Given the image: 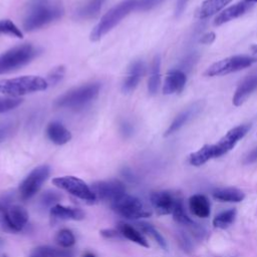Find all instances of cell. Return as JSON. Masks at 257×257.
Instances as JSON below:
<instances>
[{
  "mask_svg": "<svg viewBox=\"0 0 257 257\" xmlns=\"http://www.w3.org/2000/svg\"><path fill=\"white\" fill-rule=\"evenodd\" d=\"M63 14L61 0H29L24 10L22 26L26 31H34L61 18Z\"/></svg>",
  "mask_w": 257,
  "mask_h": 257,
  "instance_id": "obj_1",
  "label": "cell"
},
{
  "mask_svg": "<svg viewBox=\"0 0 257 257\" xmlns=\"http://www.w3.org/2000/svg\"><path fill=\"white\" fill-rule=\"evenodd\" d=\"M133 11H137V0H123L110 8L90 32V40H100Z\"/></svg>",
  "mask_w": 257,
  "mask_h": 257,
  "instance_id": "obj_2",
  "label": "cell"
},
{
  "mask_svg": "<svg viewBox=\"0 0 257 257\" xmlns=\"http://www.w3.org/2000/svg\"><path fill=\"white\" fill-rule=\"evenodd\" d=\"M47 87L48 83L46 79L37 75H24L0 80V92L13 97L42 91Z\"/></svg>",
  "mask_w": 257,
  "mask_h": 257,
  "instance_id": "obj_3",
  "label": "cell"
},
{
  "mask_svg": "<svg viewBox=\"0 0 257 257\" xmlns=\"http://www.w3.org/2000/svg\"><path fill=\"white\" fill-rule=\"evenodd\" d=\"M40 50L32 44H21L0 55V74L16 70L31 62Z\"/></svg>",
  "mask_w": 257,
  "mask_h": 257,
  "instance_id": "obj_4",
  "label": "cell"
},
{
  "mask_svg": "<svg viewBox=\"0 0 257 257\" xmlns=\"http://www.w3.org/2000/svg\"><path fill=\"white\" fill-rule=\"evenodd\" d=\"M99 83H86L72 88L55 100L57 107L79 108L92 101L99 93Z\"/></svg>",
  "mask_w": 257,
  "mask_h": 257,
  "instance_id": "obj_5",
  "label": "cell"
},
{
  "mask_svg": "<svg viewBox=\"0 0 257 257\" xmlns=\"http://www.w3.org/2000/svg\"><path fill=\"white\" fill-rule=\"evenodd\" d=\"M28 222V212L18 204L7 201L0 202V230L16 233L20 232Z\"/></svg>",
  "mask_w": 257,
  "mask_h": 257,
  "instance_id": "obj_6",
  "label": "cell"
},
{
  "mask_svg": "<svg viewBox=\"0 0 257 257\" xmlns=\"http://www.w3.org/2000/svg\"><path fill=\"white\" fill-rule=\"evenodd\" d=\"M110 206L117 215L128 220L148 218L152 215V211L148 209L139 198L132 195H122L112 202Z\"/></svg>",
  "mask_w": 257,
  "mask_h": 257,
  "instance_id": "obj_7",
  "label": "cell"
},
{
  "mask_svg": "<svg viewBox=\"0 0 257 257\" xmlns=\"http://www.w3.org/2000/svg\"><path fill=\"white\" fill-rule=\"evenodd\" d=\"M255 62H257V58L253 56H248V55L230 56L210 65L206 69L205 75L218 76V75L228 74V73L239 71L241 69L249 67Z\"/></svg>",
  "mask_w": 257,
  "mask_h": 257,
  "instance_id": "obj_8",
  "label": "cell"
},
{
  "mask_svg": "<svg viewBox=\"0 0 257 257\" xmlns=\"http://www.w3.org/2000/svg\"><path fill=\"white\" fill-rule=\"evenodd\" d=\"M49 174L50 168L47 165H41L33 169L19 185L18 192L20 198L22 200H29L36 195L49 177Z\"/></svg>",
  "mask_w": 257,
  "mask_h": 257,
  "instance_id": "obj_9",
  "label": "cell"
},
{
  "mask_svg": "<svg viewBox=\"0 0 257 257\" xmlns=\"http://www.w3.org/2000/svg\"><path fill=\"white\" fill-rule=\"evenodd\" d=\"M52 183L57 188L66 191L70 195L87 201V202H94L96 201L95 196L93 195L91 188L81 179L73 176H63L57 177L52 180Z\"/></svg>",
  "mask_w": 257,
  "mask_h": 257,
  "instance_id": "obj_10",
  "label": "cell"
},
{
  "mask_svg": "<svg viewBox=\"0 0 257 257\" xmlns=\"http://www.w3.org/2000/svg\"><path fill=\"white\" fill-rule=\"evenodd\" d=\"M90 188L96 200L106 201L110 204L125 194L124 184L116 179L95 182Z\"/></svg>",
  "mask_w": 257,
  "mask_h": 257,
  "instance_id": "obj_11",
  "label": "cell"
},
{
  "mask_svg": "<svg viewBox=\"0 0 257 257\" xmlns=\"http://www.w3.org/2000/svg\"><path fill=\"white\" fill-rule=\"evenodd\" d=\"M249 130L250 124L244 123L228 131V133L222 137L217 144H214L216 158H219L231 151L236 146V144L246 136Z\"/></svg>",
  "mask_w": 257,
  "mask_h": 257,
  "instance_id": "obj_12",
  "label": "cell"
},
{
  "mask_svg": "<svg viewBox=\"0 0 257 257\" xmlns=\"http://www.w3.org/2000/svg\"><path fill=\"white\" fill-rule=\"evenodd\" d=\"M205 102L203 100H198L193 103H191L189 106H187L185 109H183L171 122L167 131L165 132L164 136L169 137L173 135L174 133L178 132L181 127H183L186 123H188L190 120H192L195 116H197L204 108Z\"/></svg>",
  "mask_w": 257,
  "mask_h": 257,
  "instance_id": "obj_13",
  "label": "cell"
},
{
  "mask_svg": "<svg viewBox=\"0 0 257 257\" xmlns=\"http://www.w3.org/2000/svg\"><path fill=\"white\" fill-rule=\"evenodd\" d=\"M178 198L169 191H158L152 193L150 200L158 215H169L173 213Z\"/></svg>",
  "mask_w": 257,
  "mask_h": 257,
  "instance_id": "obj_14",
  "label": "cell"
},
{
  "mask_svg": "<svg viewBox=\"0 0 257 257\" xmlns=\"http://www.w3.org/2000/svg\"><path fill=\"white\" fill-rule=\"evenodd\" d=\"M145 73V63L142 60L134 61L127 70L125 79L122 82L121 90L124 93L133 92L139 85L140 80L142 79Z\"/></svg>",
  "mask_w": 257,
  "mask_h": 257,
  "instance_id": "obj_15",
  "label": "cell"
},
{
  "mask_svg": "<svg viewBox=\"0 0 257 257\" xmlns=\"http://www.w3.org/2000/svg\"><path fill=\"white\" fill-rule=\"evenodd\" d=\"M187 82L186 73L181 69H173L168 72L164 86L163 92L164 94H173L181 92Z\"/></svg>",
  "mask_w": 257,
  "mask_h": 257,
  "instance_id": "obj_16",
  "label": "cell"
},
{
  "mask_svg": "<svg viewBox=\"0 0 257 257\" xmlns=\"http://www.w3.org/2000/svg\"><path fill=\"white\" fill-rule=\"evenodd\" d=\"M252 3L247 2V1H242V2H238L228 8H226L225 10H223L222 12H220L217 17L214 20V24L216 26L222 25L226 22H229L233 19H236L238 17H240L241 15H243L244 13H246L251 7H252Z\"/></svg>",
  "mask_w": 257,
  "mask_h": 257,
  "instance_id": "obj_17",
  "label": "cell"
},
{
  "mask_svg": "<svg viewBox=\"0 0 257 257\" xmlns=\"http://www.w3.org/2000/svg\"><path fill=\"white\" fill-rule=\"evenodd\" d=\"M46 136L50 142L61 146L71 140L70 132L59 121H51L46 127Z\"/></svg>",
  "mask_w": 257,
  "mask_h": 257,
  "instance_id": "obj_18",
  "label": "cell"
},
{
  "mask_svg": "<svg viewBox=\"0 0 257 257\" xmlns=\"http://www.w3.org/2000/svg\"><path fill=\"white\" fill-rule=\"evenodd\" d=\"M257 88V76L250 75L242 80V82L238 85L234 96H233V104L235 106L241 105L248 96Z\"/></svg>",
  "mask_w": 257,
  "mask_h": 257,
  "instance_id": "obj_19",
  "label": "cell"
},
{
  "mask_svg": "<svg viewBox=\"0 0 257 257\" xmlns=\"http://www.w3.org/2000/svg\"><path fill=\"white\" fill-rule=\"evenodd\" d=\"M189 209L191 213L199 218H207L211 213L209 199L202 194H195L189 199Z\"/></svg>",
  "mask_w": 257,
  "mask_h": 257,
  "instance_id": "obj_20",
  "label": "cell"
},
{
  "mask_svg": "<svg viewBox=\"0 0 257 257\" xmlns=\"http://www.w3.org/2000/svg\"><path fill=\"white\" fill-rule=\"evenodd\" d=\"M50 216L59 220L79 221L84 219V212L79 208H71L56 204L50 208Z\"/></svg>",
  "mask_w": 257,
  "mask_h": 257,
  "instance_id": "obj_21",
  "label": "cell"
},
{
  "mask_svg": "<svg viewBox=\"0 0 257 257\" xmlns=\"http://www.w3.org/2000/svg\"><path fill=\"white\" fill-rule=\"evenodd\" d=\"M105 1L106 0H85L75 11L76 18L81 20L94 18L101 10Z\"/></svg>",
  "mask_w": 257,
  "mask_h": 257,
  "instance_id": "obj_22",
  "label": "cell"
},
{
  "mask_svg": "<svg viewBox=\"0 0 257 257\" xmlns=\"http://www.w3.org/2000/svg\"><path fill=\"white\" fill-rule=\"evenodd\" d=\"M213 198L220 202L239 203L244 200L245 194L237 188H218L213 191Z\"/></svg>",
  "mask_w": 257,
  "mask_h": 257,
  "instance_id": "obj_23",
  "label": "cell"
},
{
  "mask_svg": "<svg viewBox=\"0 0 257 257\" xmlns=\"http://www.w3.org/2000/svg\"><path fill=\"white\" fill-rule=\"evenodd\" d=\"M117 230L120 233V235L122 237L126 238L127 240L135 242L143 247L149 248L150 245H149L147 239L144 237V235L141 233V231L138 230L136 227H133L127 223L120 222L117 224Z\"/></svg>",
  "mask_w": 257,
  "mask_h": 257,
  "instance_id": "obj_24",
  "label": "cell"
},
{
  "mask_svg": "<svg viewBox=\"0 0 257 257\" xmlns=\"http://www.w3.org/2000/svg\"><path fill=\"white\" fill-rule=\"evenodd\" d=\"M232 0H205L197 11V17L200 19L208 18L222 10Z\"/></svg>",
  "mask_w": 257,
  "mask_h": 257,
  "instance_id": "obj_25",
  "label": "cell"
},
{
  "mask_svg": "<svg viewBox=\"0 0 257 257\" xmlns=\"http://www.w3.org/2000/svg\"><path fill=\"white\" fill-rule=\"evenodd\" d=\"M214 158H216L214 145H205L189 156V163L192 166L200 167Z\"/></svg>",
  "mask_w": 257,
  "mask_h": 257,
  "instance_id": "obj_26",
  "label": "cell"
},
{
  "mask_svg": "<svg viewBox=\"0 0 257 257\" xmlns=\"http://www.w3.org/2000/svg\"><path fill=\"white\" fill-rule=\"evenodd\" d=\"M161 57L159 55L155 56L152 68H151V74L148 81V90L150 94H156L160 88L161 85Z\"/></svg>",
  "mask_w": 257,
  "mask_h": 257,
  "instance_id": "obj_27",
  "label": "cell"
},
{
  "mask_svg": "<svg viewBox=\"0 0 257 257\" xmlns=\"http://www.w3.org/2000/svg\"><path fill=\"white\" fill-rule=\"evenodd\" d=\"M70 250L58 249L50 246H39L35 248L29 257H72Z\"/></svg>",
  "mask_w": 257,
  "mask_h": 257,
  "instance_id": "obj_28",
  "label": "cell"
},
{
  "mask_svg": "<svg viewBox=\"0 0 257 257\" xmlns=\"http://www.w3.org/2000/svg\"><path fill=\"white\" fill-rule=\"evenodd\" d=\"M236 215H237V211L234 208L223 211L214 217L212 221L213 226L218 229H226L234 223L236 219Z\"/></svg>",
  "mask_w": 257,
  "mask_h": 257,
  "instance_id": "obj_29",
  "label": "cell"
},
{
  "mask_svg": "<svg viewBox=\"0 0 257 257\" xmlns=\"http://www.w3.org/2000/svg\"><path fill=\"white\" fill-rule=\"evenodd\" d=\"M172 215H173L174 220L179 224L189 226V227H197L195 222L190 217H188V215L186 214L183 200L181 198H178Z\"/></svg>",
  "mask_w": 257,
  "mask_h": 257,
  "instance_id": "obj_30",
  "label": "cell"
},
{
  "mask_svg": "<svg viewBox=\"0 0 257 257\" xmlns=\"http://www.w3.org/2000/svg\"><path fill=\"white\" fill-rule=\"evenodd\" d=\"M136 225L140 231L151 236L161 246V248H163L164 250H167V242H166L165 238L153 225H151L150 223H147V222H138Z\"/></svg>",
  "mask_w": 257,
  "mask_h": 257,
  "instance_id": "obj_31",
  "label": "cell"
},
{
  "mask_svg": "<svg viewBox=\"0 0 257 257\" xmlns=\"http://www.w3.org/2000/svg\"><path fill=\"white\" fill-rule=\"evenodd\" d=\"M0 35H9L16 38H22L23 33L18 26L10 19L0 20Z\"/></svg>",
  "mask_w": 257,
  "mask_h": 257,
  "instance_id": "obj_32",
  "label": "cell"
},
{
  "mask_svg": "<svg viewBox=\"0 0 257 257\" xmlns=\"http://www.w3.org/2000/svg\"><path fill=\"white\" fill-rule=\"evenodd\" d=\"M55 241L61 248H70L75 243V237L69 229H61L56 234Z\"/></svg>",
  "mask_w": 257,
  "mask_h": 257,
  "instance_id": "obj_33",
  "label": "cell"
},
{
  "mask_svg": "<svg viewBox=\"0 0 257 257\" xmlns=\"http://www.w3.org/2000/svg\"><path fill=\"white\" fill-rule=\"evenodd\" d=\"M61 199V195L55 191H46L44 192L41 197H40V205L43 208H51L54 205H56L55 203H57L58 201H60Z\"/></svg>",
  "mask_w": 257,
  "mask_h": 257,
  "instance_id": "obj_34",
  "label": "cell"
},
{
  "mask_svg": "<svg viewBox=\"0 0 257 257\" xmlns=\"http://www.w3.org/2000/svg\"><path fill=\"white\" fill-rule=\"evenodd\" d=\"M22 98L20 97H0V112H6L11 109L16 108L19 104H21Z\"/></svg>",
  "mask_w": 257,
  "mask_h": 257,
  "instance_id": "obj_35",
  "label": "cell"
},
{
  "mask_svg": "<svg viewBox=\"0 0 257 257\" xmlns=\"http://www.w3.org/2000/svg\"><path fill=\"white\" fill-rule=\"evenodd\" d=\"M65 74V68L63 65L56 66L51 69V71L48 73L46 81L48 85H55L57 84L64 76Z\"/></svg>",
  "mask_w": 257,
  "mask_h": 257,
  "instance_id": "obj_36",
  "label": "cell"
},
{
  "mask_svg": "<svg viewBox=\"0 0 257 257\" xmlns=\"http://www.w3.org/2000/svg\"><path fill=\"white\" fill-rule=\"evenodd\" d=\"M164 0H137V11H149L157 7Z\"/></svg>",
  "mask_w": 257,
  "mask_h": 257,
  "instance_id": "obj_37",
  "label": "cell"
},
{
  "mask_svg": "<svg viewBox=\"0 0 257 257\" xmlns=\"http://www.w3.org/2000/svg\"><path fill=\"white\" fill-rule=\"evenodd\" d=\"M12 132H13L12 123H9V122L0 123V144L6 141L11 136Z\"/></svg>",
  "mask_w": 257,
  "mask_h": 257,
  "instance_id": "obj_38",
  "label": "cell"
},
{
  "mask_svg": "<svg viewBox=\"0 0 257 257\" xmlns=\"http://www.w3.org/2000/svg\"><path fill=\"white\" fill-rule=\"evenodd\" d=\"M133 132H134V127L131 122L124 120L120 123V133L122 134L123 137H125V138L131 137L133 135Z\"/></svg>",
  "mask_w": 257,
  "mask_h": 257,
  "instance_id": "obj_39",
  "label": "cell"
},
{
  "mask_svg": "<svg viewBox=\"0 0 257 257\" xmlns=\"http://www.w3.org/2000/svg\"><path fill=\"white\" fill-rule=\"evenodd\" d=\"M100 235L104 238H116V237H122L117 229H103L100 232Z\"/></svg>",
  "mask_w": 257,
  "mask_h": 257,
  "instance_id": "obj_40",
  "label": "cell"
},
{
  "mask_svg": "<svg viewBox=\"0 0 257 257\" xmlns=\"http://www.w3.org/2000/svg\"><path fill=\"white\" fill-rule=\"evenodd\" d=\"M257 162V148L252 150L244 159L245 164H252Z\"/></svg>",
  "mask_w": 257,
  "mask_h": 257,
  "instance_id": "obj_41",
  "label": "cell"
},
{
  "mask_svg": "<svg viewBox=\"0 0 257 257\" xmlns=\"http://www.w3.org/2000/svg\"><path fill=\"white\" fill-rule=\"evenodd\" d=\"M215 38H216V34L214 32H209L202 36V38L200 39V42L203 44H210L215 40Z\"/></svg>",
  "mask_w": 257,
  "mask_h": 257,
  "instance_id": "obj_42",
  "label": "cell"
},
{
  "mask_svg": "<svg viewBox=\"0 0 257 257\" xmlns=\"http://www.w3.org/2000/svg\"><path fill=\"white\" fill-rule=\"evenodd\" d=\"M189 0H178L177 6H176V16H179L183 13V11L186 8V5Z\"/></svg>",
  "mask_w": 257,
  "mask_h": 257,
  "instance_id": "obj_43",
  "label": "cell"
},
{
  "mask_svg": "<svg viewBox=\"0 0 257 257\" xmlns=\"http://www.w3.org/2000/svg\"><path fill=\"white\" fill-rule=\"evenodd\" d=\"M82 257H95V255L93 253H91V252H85Z\"/></svg>",
  "mask_w": 257,
  "mask_h": 257,
  "instance_id": "obj_44",
  "label": "cell"
},
{
  "mask_svg": "<svg viewBox=\"0 0 257 257\" xmlns=\"http://www.w3.org/2000/svg\"><path fill=\"white\" fill-rule=\"evenodd\" d=\"M251 51L253 53H257V44H252L251 45Z\"/></svg>",
  "mask_w": 257,
  "mask_h": 257,
  "instance_id": "obj_45",
  "label": "cell"
},
{
  "mask_svg": "<svg viewBox=\"0 0 257 257\" xmlns=\"http://www.w3.org/2000/svg\"><path fill=\"white\" fill-rule=\"evenodd\" d=\"M245 1H247V2H250V3H257V0H245Z\"/></svg>",
  "mask_w": 257,
  "mask_h": 257,
  "instance_id": "obj_46",
  "label": "cell"
},
{
  "mask_svg": "<svg viewBox=\"0 0 257 257\" xmlns=\"http://www.w3.org/2000/svg\"><path fill=\"white\" fill-rule=\"evenodd\" d=\"M0 257H7V256H6V255H1Z\"/></svg>",
  "mask_w": 257,
  "mask_h": 257,
  "instance_id": "obj_47",
  "label": "cell"
}]
</instances>
